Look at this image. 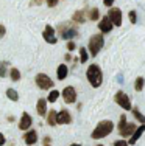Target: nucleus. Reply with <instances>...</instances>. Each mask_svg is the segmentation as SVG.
Masks as SVG:
<instances>
[{
  "instance_id": "obj_38",
  "label": "nucleus",
  "mask_w": 145,
  "mask_h": 146,
  "mask_svg": "<svg viewBox=\"0 0 145 146\" xmlns=\"http://www.w3.org/2000/svg\"><path fill=\"white\" fill-rule=\"evenodd\" d=\"M64 59H65V61H72V56H70V53H67V54H65V56H64Z\"/></svg>"
},
{
  "instance_id": "obj_5",
  "label": "nucleus",
  "mask_w": 145,
  "mask_h": 146,
  "mask_svg": "<svg viewBox=\"0 0 145 146\" xmlns=\"http://www.w3.org/2000/svg\"><path fill=\"white\" fill-rule=\"evenodd\" d=\"M34 82H36L37 89H41V90H51L55 86L53 79L48 75H45V73H37L36 78H34Z\"/></svg>"
},
{
  "instance_id": "obj_37",
  "label": "nucleus",
  "mask_w": 145,
  "mask_h": 146,
  "mask_svg": "<svg viewBox=\"0 0 145 146\" xmlns=\"http://www.w3.org/2000/svg\"><path fill=\"white\" fill-rule=\"evenodd\" d=\"M44 145H50V137H45V138H44Z\"/></svg>"
},
{
  "instance_id": "obj_12",
  "label": "nucleus",
  "mask_w": 145,
  "mask_h": 146,
  "mask_svg": "<svg viewBox=\"0 0 145 146\" xmlns=\"http://www.w3.org/2000/svg\"><path fill=\"white\" fill-rule=\"evenodd\" d=\"M23 141H25L27 146H33L37 143V131L36 129H28L25 131V134H23Z\"/></svg>"
},
{
  "instance_id": "obj_28",
  "label": "nucleus",
  "mask_w": 145,
  "mask_h": 146,
  "mask_svg": "<svg viewBox=\"0 0 145 146\" xmlns=\"http://www.w3.org/2000/svg\"><path fill=\"white\" fill-rule=\"evenodd\" d=\"M65 48H67V51L70 53V51H74L75 48H77V45H75L74 40H67V45H65Z\"/></svg>"
},
{
  "instance_id": "obj_34",
  "label": "nucleus",
  "mask_w": 145,
  "mask_h": 146,
  "mask_svg": "<svg viewBox=\"0 0 145 146\" xmlns=\"http://www.w3.org/2000/svg\"><path fill=\"white\" fill-rule=\"evenodd\" d=\"M112 3H114V0H103V5H105V6H108V8H111V6H112Z\"/></svg>"
},
{
  "instance_id": "obj_13",
  "label": "nucleus",
  "mask_w": 145,
  "mask_h": 146,
  "mask_svg": "<svg viewBox=\"0 0 145 146\" xmlns=\"http://www.w3.org/2000/svg\"><path fill=\"white\" fill-rule=\"evenodd\" d=\"M112 22L109 20V17L108 16H105V17H102V20H100V23H98V30L102 31L103 34H106V33H109V31L112 30Z\"/></svg>"
},
{
  "instance_id": "obj_14",
  "label": "nucleus",
  "mask_w": 145,
  "mask_h": 146,
  "mask_svg": "<svg viewBox=\"0 0 145 146\" xmlns=\"http://www.w3.org/2000/svg\"><path fill=\"white\" fill-rule=\"evenodd\" d=\"M86 9H78V11L74 13V16H72V22L77 23V25H80V23H84L86 20H88V16H86Z\"/></svg>"
},
{
  "instance_id": "obj_6",
  "label": "nucleus",
  "mask_w": 145,
  "mask_h": 146,
  "mask_svg": "<svg viewBox=\"0 0 145 146\" xmlns=\"http://www.w3.org/2000/svg\"><path fill=\"white\" fill-rule=\"evenodd\" d=\"M114 101L119 104L120 107H122L123 110H131L133 107H131V100L130 96L126 95L125 92H122V90H119V92L116 93V96H114Z\"/></svg>"
},
{
  "instance_id": "obj_29",
  "label": "nucleus",
  "mask_w": 145,
  "mask_h": 146,
  "mask_svg": "<svg viewBox=\"0 0 145 146\" xmlns=\"http://www.w3.org/2000/svg\"><path fill=\"white\" fill-rule=\"evenodd\" d=\"M128 17H130V22H131V23H137L136 11H130V13H128Z\"/></svg>"
},
{
  "instance_id": "obj_11",
  "label": "nucleus",
  "mask_w": 145,
  "mask_h": 146,
  "mask_svg": "<svg viewBox=\"0 0 145 146\" xmlns=\"http://www.w3.org/2000/svg\"><path fill=\"white\" fill-rule=\"evenodd\" d=\"M72 123V115L69 110L61 109L59 112H56V124H70Z\"/></svg>"
},
{
  "instance_id": "obj_32",
  "label": "nucleus",
  "mask_w": 145,
  "mask_h": 146,
  "mask_svg": "<svg viewBox=\"0 0 145 146\" xmlns=\"http://www.w3.org/2000/svg\"><path fill=\"white\" fill-rule=\"evenodd\" d=\"M5 34H6V27L3 25V23H0V39L5 37Z\"/></svg>"
},
{
  "instance_id": "obj_33",
  "label": "nucleus",
  "mask_w": 145,
  "mask_h": 146,
  "mask_svg": "<svg viewBox=\"0 0 145 146\" xmlns=\"http://www.w3.org/2000/svg\"><path fill=\"white\" fill-rule=\"evenodd\" d=\"M44 2H45V0H31V2H30V5H31V6H41Z\"/></svg>"
},
{
  "instance_id": "obj_39",
  "label": "nucleus",
  "mask_w": 145,
  "mask_h": 146,
  "mask_svg": "<svg viewBox=\"0 0 145 146\" xmlns=\"http://www.w3.org/2000/svg\"><path fill=\"white\" fill-rule=\"evenodd\" d=\"M69 146H81L80 143H72V145H69Z\"/></svg>"
},
{
  "instance_id": "obj_8",
  "label": "nucleus",
  "mask_w": 145,
  "mask_h": 146,
  "mask_svg": "<svg viewBox=\"0 0 145 146\" xmlns=\"http://www.w3.org/2000/svg\"><path fill=\"white\" fill-rule=\"evenodd\" d=\"M42 37H44V40H45L47 44H50V45H55L58 42V36H56V31H55V28L51 25H47L44 27V31H42Z\"/></svg>"
},
{
  "instance_id": "obj_4",
  "label": "nucleus",
  "mask_w": 145,
  "mask_h": 146,
  "mask_svg": "<svg viewBox=\"0 0 145 146\" xmlns=\"http://www.w3.org/2000/svg\"><path fill=\"white\" fill-rule=\"evenodd\" d=\"M103 45H105V37H103L102 34H94V36H91L89 44H88L89 54H91L92 58H95L97 54L100 53V50L103 48Z\"/></svg>"
},
{
  "instance_id": "obj_22",
  "label": "nucleus",
  "mask_w": 145,
  "mask_h": 146,
  "mask_svg": "<svg viewBox=\"0 0 145 146\" xmlns=\"http://www.w3.org/2000/svg\"><path fill=\"white\" fill-rule=\"evenodd\" d=\"M61 96V93L58 92V90H55V89H51L50 90V93H48V96H47V103H56V100Z\"/></svg>"
},
{
  "instance_id": "obj_7",
  "label": "nucleus",
  "mask_w": 145,
  "mask_h": 146,
  "mask_svg": "<svg viewBox=\"0 0 145 146\" xmlns=\"http://www.w3.org/2000/svg\"><path fill=\"white\" fill-rule=\"evenodd\" d=\"M61 96H63L64 103H67V104H74V103H77V98H78L77 90H75L74 86H67V87H64V89H63V92H61Z\"/></svg>"
},
{
  "instance_id": "obj_30",
  "label": "nucleus",
  "mask_w": 145,
  "mask_h": 146,
  "mask_svg": "<svg viewBox=\"0 0 145 146\" xmlns=\"http://www.w3.org/2000/svg\"><path fill=\"white\" fill-rule=\"evenodd\" d=\"M58 2H59V0H45V3H47L48 8H55V6L58 5Z\"/></svg>"
},
{
  "instance_id": "obj_21",
  "label": "nucleus",
  "mask_w": 145,
  "mask_h": 146,
  "mask_svg": "<svg viewBox=\"0 0 145 146\" xmlns=\"http://www.w3.org/2000/svg\"><path fill=\"white\" fill-rule=\"evenodd\" d=\"M47 123H48V126H56V110H53V109H50V110H47Z\"/></svg>"
},
{
  "instance_id": "obj_2",
  "label": "nucleus",
  "mask_w": 145,
  "mask_h": 146,
  "mask_svg": "<svg viewBox=\"0 0 145 146\" xmlns=\"http://www.w3.org/2000/svg\"><path fill=\"white\" fill-rule=\"evenodd\" d=\"M86 78H88L89 84L94 89H98L103 84V72L100 68V65L97 64H91L86 70Z\"/></svg>"
},
{
  "instance_id": "obj_15",
  "label": "nucleus",
  "mask_w": 145,
  "mask_h": 146,
  "mask_svg": "<svg viewBox=\"0 0 145 146\" xmlns=\"http://www.w3.org/2000/svg\"><path fill=\"white\" fill-rule=\"evenodd\" d=\"M136 124H134V123H128V121H126V123H125V126H122V127H120V135H122V137L123 138H125V137H131V135H133V132L134 131H136Z\"/></svg>"
},
{
  "instance_id": "obj_10",
  "label": "nucleus",
  "mask_w": 145,
  "mask_h": 146,
  "mask_svg": "<svg viewBox=\"0 0 145 146\" xmlns=\"http://www.w3.org/2000/svg\"><path fill=\"white\" fill-rule=\"evenodd\" d=\"M108 17H109V20L112 22L114 27L122 25V11H120V8H114V6H111L109 11H108Z\"/></svg>"
},
{
  "instance_id": "obj_19",
  "label": "nucleus",
  "mask_w": 145,
  "mask_h": 146,
  "mask_svg": "<svg viewBox=\"0 0 145 146\" xmlns=\"http://www.w3.org/2000/svg\"><path fill=\"white\" fill-rule=\"evenodd\" d=\"M5 93H6V98H8V100H11L13 103H17V101H19V92H17L16 89L8 87Z\"/></svg>"
},
{
  "instance_id": "obj_41",
  "label": "nucleus",
  "mask_w": 145,
  "mask_h": 146,
  "mask_svg": "<svg viewBox=\"0 0 145 146\" xmlns=\"http://www.w3.org/2000/svg\"><path fill=\"white\" fill-rule=\"evenodd\" d=\"M98 146H103V145H98Z\"/></svg>"
},
{
  "instance_id": "obj_17",
  "label": "nucleus",
  "mask_w": 145,
  "mask_h": 146,
  "mask_svg": "<svg viewBox=\"0 0 145 146\" xmlns=\"http://www.w3.org/2000/svg\"><path fill=\"white\" fill-rule=\"evenodd\" d=\"M145 132V124H140L139 127H136V131L133 132V135L130 137V140H128V145H134L137 140H139L140 137H142V134Z\"/></svg>"
},
{
  "instance_id": "obj_9",
  "label": "nucleus",
  "mask_w": 145,
  "mask_h": 146,
  "mask_svg": "<svg viewBox=\"0 0 145 146\" xmlns=\"http://www.w3.org/2000/svg\"><path fill=\"white\" fill-rule=\"evenodd\" d=\"M17 126H19V129L20 131H28V129H31V126H33V117L30 115L28 112H23L22 113V117H20V120H19V123H17Z\"/></svg>"
},
{
  "instance_id": "obj_23",
  "label": "nucleus",
  "mask_w": 145,
  "mask_h": 146,
  "mask_svg": "<svg viewBox=\"0 0 145 146\" xmlns=\"http://www.w3.org/2000/svg\"><path fill=\"white\" fill-rule=\"evenodd\" d=\"M8 65H9L8 61H0V78H6V75H8Z\"/></svg>"
},
{
  "instance_id": "obj_35",
  "label": "nucleus",
  "mask_w": 145,
  "mask_h": 146,
  "mask_svg": "<svg viewBox=\"0 0 145 146\" xmlns=\"http://www.w3.org/2000/svg\"><path fill=\"white\" fill-rule=\"evenodd\" d=\"M5 141H6V137L2 134V132H0V146H3V145H5Z\"/></svg>"
},
{
  "instance_id": "obj_26",
  "label": "nucleus",
  "mask_w": 145,
  "mask_h": 146,
  "mask_svg": "<svg viewBox=\"0 0 145 146\" xmlns=\"http://www.w3.org/2000/svg\"><path fill=\"white\" fill-rule=\"evenodd\" d=\"M98 17H100L98 8H92L91 11H89V14H88V19L89 20H98Z\"/></svg>"
},
{
  "instance_id": "obj_18",
  "label": "nucleus",
  "mask_w": 145,
  "mask_h": 146,
  "mask_svg": "<svg viewBox=\"0 0 145 146\" xmlns=\"http://www.w3.org/2000/svg\"><path fill=\"white\" fill-rule=\"evenodd\" d=\"M69 75V67L65 64H59L58 65V70H56V78L59 79V81H64L65 78H67Z\"/></svg>"
},
{
  "instance_id": "obj_40",
  "label": "nucleus",
  "mask_w": 145,
  "mask_h": 146,
  "mask_svg": "<svg viewBox=\"0 0 145 146\" xmlns=\"http://www.w3.org/2000/svg\"><path fill=\"white\" fill-rule=\"evenodd\" d=\"M44 146H50V145H44Z\"/></svg>"
},
{
  "instance_id": "obj_36",
  "label": "nucleus",
  "mask_w": 145,
  "mask_h": 146,
  "mask_svg": "<svg viewBox=\"0 0 145 146\" xmlns=\"http://www.w3.org/2000/svg\"><path fill=\"white\" fill-rule=\"evenodd\" d=\"M117 81L122 84V82H123V76H122V75H117Z\"/></svg>"
},
{
  "instance_id": "obj_1",
  "label": "nucleus",
  "mask_w": 145,
  "mask_h": 146,
  "mask_svg": "<svg viewBox=\"0 0 145 146\" xmlns=\"http://www.w3.org/2000/svg\"><path fill=\"white\" fill-rule=\"evenodd\" d=\"M55 31L59 34V37H63L65 40H74L75 37H78V34H80L78 33L77 23H74V22H61Z\"/></svg>"
},
{
  "instance_id": "obj_16",
  "label": "nucleus",
  "mask_w": 145,
  "mask_h": 146,
  "mask_svg": "<svg viewBox=\"0 0 145 146\" xmlns=\"http://www.w3.org/2000/svg\"><path fill=\"white\" fill-rule=\"evenodd\" d=\"M47 100L45 98H39L36 103V113L39 117H45L47 115Z\"/></svg>"
},
{
  "instance_id": "obj_31",
  "label": "nucleus",
  "mask_w": 145,
  "mask_h": 146,
  "mask_svg": "<svg viewBox=\"0 0 145 146\" xmlns=\"http://www.w3.org/2000/svg\"><path fill=\"white\" fill-rule=\"evenodd\" d=\"M114 146H130V145H128V141H125V140H116L114 141Z\"/></svg>"
},
{
  "instance_id": "obj_20",
  "label": "nucleus",
  "mask_w": 145,
  "mask_h": 146,
  "mask_svg": "<svg viewBox=\"0 0 145 146\" xmlns=\"http://www.w3.org/2000/svg\"><path fill=\"white\" fill-rule=\"evenodd\" d=\"M8 75H9V79H11L13 82H17V81H20V78H22V75H20L19 68H16V67H11V68H9Z\"/></svg>"
},
{
  "instance_id": "obj_3",
  "label": "nucleus",
  "mask_w": 145,
  "mask_h": 146,
  "mask_svg": "<svg viewBox=\"0 0 145 146\" xmlns=\"http://www.w3.org/2000/svg\"><path fill=\"white\" fill-rule=\"evenodd\" d=\"M112 131H114V123H112V121L111 120H102L95 126V129L92 131L91 137L94 138V140H100V138L108 137Z\"/></svg>"
},
{
  "instance_id": "obj_25",
  "label": "nucleus",
  "mask_w": 145,
  "mask_h": 146,
  "mask_svg": "<svg viewBox=\"0 0 145 146\" xmlns=\"http://www.w3.org/2000/svg\"><path fill=\"white\" fill-rule=\"evenodd\" d=\"M144 84H145V79L142 76H139V78L136 79V82H134V90H136V92H140V90L144 89Z\"/></svg>"
},
{
  "instance_id": "obj_24",
  "label": "nucleus",
  "mask_w": 145,
  "mask_h": 146,
  "mask_svg": "<svg viewBox=\"0 0 145 146\" xmlns=\"http://www.w3.org/2000/svg\"><path fill=\"white\" fill-rule=\"evenodd\" d=\"M131 112H133V115H134V118H136V120H139L140 124H145V115H142V113H140V110L137 109V107L131 109Z\"/></svg>"
},
{
  "instance_id": "obj_27",
  "label": "nucleus",
  "mask_w": 145,
  "mask_h": 146,
  "mask_svg": "<svg viewBox=\"0 0 145 146\" xmlns=\"http://www.w3.org/2000/svg\"><path fill=\"white\" fill-rule=\"evenodd\" d=\"M88 58H89V53H88V50H86L84 47H81V48H80V62H81V64H84V62H88Z\"/></svg>"
}]
</instances>
